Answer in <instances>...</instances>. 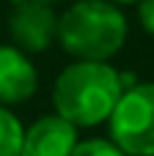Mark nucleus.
Wrapping results in <instances>:
<instances>
[{
  "mask_svg": "<svg viewBox=\"0 0 154 156\" xmlns=\"http://www.w3.org/2000/svg\"><path fill=\"white\" fill-rule=\"evenodd\" d=\"M8 36L28 55L47 52L58 38V14L44 0H11Z\"/></svg>",
  "mask_w": 154,
  "mask_h": 156,
  "instance_id": "nucleus-4",
  "label": "nucleus"
},
{
  "mask_svg": "<svg viewBox=\"0 0 154 156\" xmlns=\"http://www.w3.org/2000/svg\"><path fill=\"white\" fill-rule=\"evenodd\" d=\"M121 93V71H116L107 60H74L55 80L52 104L61 118L85 129L105 123Z\"/></svg>",
  "mask_w": 154,
  "mask_h": 156,
  "instance_id": "nucleus-1",
  "label": "nucleus"
},
{
  "mask_svg": "<svg viewBox=\"0 0 154 156\" xmlns=\"http://www.w3.org/2000/svg\"><path fill=\"white\" fill-rule=\"evenodd\" d=\"M107 123L110 140L127 156H154V82L130 85Z\"/></svg>",
  "mask_w": 154,
  "mask_h": 156,
  "instance_id": "nucleus-3",
  "label": "nucleus"
},
{
  "mask_svg": "<svg viewBox=\"0 0 154 156\" xmlns=\"http://www.w3.org/2000/svg\"><path fill=\"white\" fill-rule=\"evenodd\" d=\"M110 3H116V5H130V3H138V0H110Z\"/></svg>",
  "mask_w": 154,
  "mask_h": 156,
  "instance_id": "nucleus-10",
  "label": "nucleus"
},
{
  "mask_svg": "<svg viewBox=\"0 0 154 156\" xmlns=\"http://www.w3.org/2000/svg\"><path fill=\"white\" fill-rule=\"evenodd\" d=\"M44 3H58V0H44Z\"/></svg>",
  "mask_w": 154,
  "mask_h": 156,
  "instance_id": "nucleus-11",
  "label": "nucleus"
},
{
  "mask_svg": "<svg viewBox=\"0 0 154 156\" xmlns=\"http://www.w3.org/2000/svg\"><path fill=\"white\" fill-rule=\"evenodd\" d=\"M127 41V16L110 0H77L58 16L55 44L74 60H110Z\"/></svg>",
  "mask_w": 154,
  "mask_h": 156,
  "instance_id": "nucleus-2",
  "label": "nucleus"
},
{
  "mask_svg": "<svg viewBox=\"0 0 154 156\" xmlns=\"http://www.w3.org/2000/svg\"><path fill=\"white\" fill-rule=\"evenodd\" d=\"M138 19H141V27L154 36V0H138Z\"/></svg>",
  "mask_w": 154,
  "mask_h": 156,
  "instance_id": "nucleus-9",
  "label": "nucleus"
},
{
  "mask_svg": "<svg viewBox=\"0 0 154 156\" xmlns=\"http://www.w3.org/2000/svg\"><path fill=\"white\" fill-rule=\"evenodd\" d=\"M69 156H127L113 140H105V137H91V140H77L74 151Z\"/></svg>",
  "mask_w": 154,
  "mask_h": 156,
  "instance_id": "nucleus-8",
  "label": "nucleus"
},
{
  "mask_svg": "<svg viewBox=\"0 0 154 156\" xmlns=\"http://www.w3.org/2000/svg\"><path fill=\"white\" fill-rule=\"evenodd\" d=\"M77 145V126L66 118L41 115L33 121L22 134V154L19 156H69Z\"/></svg>",
  "mask_w": 154,
  "mask_h": 156,
  "instance_id": "nucleus-6",
  "label": "nucleus"
},
{
  "mask_svg": "<svg viewBox=\"0 0 154 156\" xmlns=\"http://www.w3.org/2000/svg\"><path fill=\"white\" fill-rule=\"evenodd\" d=\"M39 90V71L28 52L14 44H0V104H22Z\"/></svg>",
  "mask_w": 154,
  "mask_h": 156,
  "instance_id": "nucleus-5",
  "label": "nucleus"
},
{
  "mask_svg": "<svg viewBox=\"0 0 154 156\" xmlns=\"http://www.w3.org/2000/svg\"><path fill=\"white\" fill-rule=\"evenodd\" d=\"M22 123L19 118L0 104V156H19L22 154Z\"/></svg>",
  "mask_w": 154,
  "mask_h": 156,
  "instance_id": "nucleus-7",
  "label": "nucleus"
}]
</instances>
